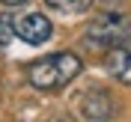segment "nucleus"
Masks as SVG:
<instances>
[{"instance_id": "1", "label": "nucleus", "mask_w": 131, "mask_h": 122, "mask_svg": "<svg viewBox=\"0 0 131 122\" xmlns=\"http://www.w3.org/2000/svg\"><path fill=\"white\" fill-rule=\"evenodd\" d=\"M83 63L81 57H74L69 51L63 54H51V57H42L27 69V81L36 86V90H63L66 83H72L78 74H81Z\"/></svg>"}, {"instance_id": "2", "label": "nucleus", "mask_w": 131, "mask_h": 122, "mask_svg": "<svg viewBox=\"0 0 131 122\" xmlns=\"http://www.w3.org/2000/svg\"><path fill=\"white\" fill-rule=\"evenodd\" d=\"M122 42H131V21L119 12H104L86 27V45H95L101 51H110Z\"/></svg>"}, {"instance_id": "3", "label": "nucleus", "mask_w": 131, "mask_h": 122, "mask_svg": "<svg viewBox=\"0 0 131 122\" xmlns=\"http://www.w3.org/2000/svg\"><path fill=\"white\" fill-rule=\"evenodd\" d=\"M51 33H54V27H51V21L42 15V12H30V15H24V18L15 21V36H21L27 45H42V42H48Z\"/></svg>"}, {"instance_id": "4", "label": "nucleus", "mask_w": 131, "mask_h": 122, "mask_svg": "<svg viewBox=\"0 0 131 122\" xmlns=\"http://www.w3.org/2000/svg\"><path fill=\"white\" fill-rule=\"evenodd\" d=\"M104 65L119 83L131 86V42H122V45L110 48L107 57H104Z\"/></svg>"}, {"instance_id": "5", "label": "nucleus", "mask_w": 131, "mask_h": 122, "mask_svg": "<svg viewBox=\"0 0 131 122\" xmlns=\"http://www.w3.org/2000/svg\"><path fill=\"white\" fill-rule=\"evenodd\" d=\"M81 113L86 119H107V116H113V101L104 90H90L81 101Z\"/></svg>"}, {"instance_id": "6", "label": "nucleus", "mask_w": 131, "mask_h": 122, "mask_svg": "<svg viewBox=\"0 0 131 122\" xmlns=\"http://www.w3.org/2000/svg\"><path fill=\"white\" fill-rule=\"evenodd\" d=\"M45 3L57 12H66V15H78V12H86L92 6V0H45Z\"/></svg>"}, {"instance_id": "7", "label": "nucleus", "mask_w": 131, "mask_h": 122, "mask_svg": "<svg viewBox=\"0 0 131 122\" xmlns=\"http://www.w3.org/2000/svg\"><path fill=\"white\" fill-rule=\"evenodd\" d=\"M12 36H15V21L3 12L0 15V48H6L9 42H12Z\"/></svg>"}, {"instance_id": "8", "label": "nucleus", "mask_w": 131, "mask_h": 122, "mask_svg": "<svg viewBox=\"0 0 131 122\" xmlns=\"http://www.w3.org/2000/svg\"><path fill=\"white\" fill-rule=\"evenodd\" d=\"M0 3H6V6H21V3H27V0H0Z\"/></svg>"}]
</instances>
